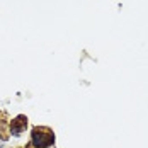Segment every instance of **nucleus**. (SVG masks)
<instances>
[{"mask_svg":"<svg viewBox=\"0 0 148 148\" xmlns=\"http://www.w3.org/2000/svg\"><path fill=\"white\" fill-rule=\"evenodd\" d=\"M55 143V134L48 128H34L31 133V145L34 148H48Z\"/></svg>","mask_w":148,"mask_h":148,"instance_id":"1","label":"nucleus"},{"mask_svg":"<svg viewBox=\"0 0 148 148\" xmlns=\"http://www.w3.org/2000/svg\"><path fill=\"white\" fill-rule=\"evenodd\" d=\"M26 126H27V118L17 116V118L12 119V123H10V133L14 134V136H19V134L26 130Z\"/></svg>","mask_w":148,"mask_h":148,"instance_id":"2","label":"nucleus"}]
</instances>
